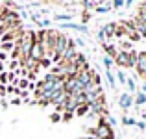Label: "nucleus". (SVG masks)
<instances>
[{
    "instance_id": "obj_1",
    "label": "nucleus",
    "mask_w": 146,
    "mask_h": 139,
    "mask_svg": "<svg viewBox=\"0 0 146 139\" xmlns=\"http://www.w3.org/2000/svg\"><path fill=\"white\" fill-rule=\"evenodd\" d=\"M137 63V52L135 50H118L117 57H115V65L124 69H135Z\"/></svg>"
},
{
    "instance_id": "obj_2",
    "label": "nucleus",
    "mask_w": 146,
    "mask_h": 139,
    "mask_svg": "<svg viewBox=\"0 0 146 139\" xmlns=\"http://www.w3.org/2000/svg\"><path fill=\"white\" fill-rule=\"evenodd\" d=\"M89 134H94L98 139H115V132L106 122V117H98V124L89 130Z\"/></svg>"
},
{
    "instance_id": "obj_3",
    "label": "nucleus",
    "mask_w": 146,
    "mask_h": 139,
    "mask_svg": "<svg viewBox=\"0 0 146 139\" xmlns=\"http://www.w3.org/2000/svg\"><path fill=\"white\" fill-rule=\"evenodd\" d=\"M93 69H85V71H80L78 74H76V78H78V82L82 84L83 91L89 89V87H93Z\"/></svg>"
},
{
    "instance_id": "obj_4",
    "label": "nucleus",
    "mask_w": 146,
    "mask_h": 139,
    "mask_svg": "<svg viewBox=\"0 0 146 139\" xmlns=\"http://www.w3.org/2000/svg\"><path fill=\"white\" fill-rule=\"evenodd\" d=\"M46 56V50H44V45L43 43H33L32 46V50H30V57H32L33 61H37L39 63L43 57Z\"/></svg>"
},
{
    "instance_id": "obj_5",
    "label": "nucleus",
    "mask_w": 146,
    "mask_h": 139,
    "mask_svg": "<svg viewBox=\"0 0 146 139\" xmlns=\"http://www.w3.org/2000/svg\"><path fill=\"white\" fill-rule=\"evenodd\" d=\"M135 71L139 76L146 78V50L137 52V63H135Z\"/></svg>"
},
{
    "instance_id": "obj_6",
    "label": "nucleus",
    "mask_w": 146,
    "mask_h": 139,
    "mask_svg": "<svg viewBox=\"0 0 146 139\" xmlns=\"http://www.w3.org/2000/svg\"><path fill=\"white\" fill-rule=\"evenodd\" d=\"M59 28L63 30H74V32H80V33H87L89 32V28H87V24H74V22H59Z\"/></svg>"
},
{
    "instance_id": "obj_7",
    "label": "nucleus",
    "mask_w": 146,
    "mask_h": 139,
    "mask_svg": "<svg viewBox=\"0 0 146 139\" xmlns=\"http://www.w3.org/2000/svg\"><path fill=\"white\" fill-rule=\"evenodd\" d=\"M118 106H120L124 111H128L129 108L133 106V95H129V93H122V95L118 96Z\"/></svg>"
},
{
    "instance_id": "obj_8",
    "label": "nucleus",
    "mask_w": 146,
    "mask_h": 139,
    "mask_svg": "<svg viewBox=\"0 0 146 139\" xmlns=\"http://www.w3.org/2000/svg\"><path fill=\"white\" fill-rule=\"evenodd\" d=\"M74 67L78 69V72H80V71H85V69H91L87 57L83 56V54H80V52H78V56H76V59H74Z\"/></svg>"
},
{
    "instance_id": "obj_9",
    "label": "nucleus",
    "mask_w": 146,
    "mask_h": 139,
    "mask_svg": "<svg viewBox=\"0 0 146 139\" xmlns=\"http://www.w3.org/2000/svg\"><path fill=\"white\" fill-rule=\"evenodd\" d=\"M131 22H133V28H135V32L141 35V39H146V24H144V22L141 21L139 17H135Z\"/></svg>"
},
{
    "instance_id": "obj_10",
    "label": "nucleus",
    "mask_w": 146,
    "mask_h": 139,
    "mask_svg": "<svg viewBox=\"0 0 146 139\" xmlns=\"http://www.w3.org/2000/svg\"><path fill=\"white\" fill-rule=\"evenodd\" d=\"M104 32V35L107 37V39H111V37H115V30H117V22H107V24H104L102 28H100Z\"/></svg>"
},
{
    "instance_id": "obj_11",
    "label": "nucleus",
    "mask_w": 146,
    "mask_h": 139,
    "mask_svg": "<svg viewBox=\"0 0 146 139\" xmlns=\"http://www.w3.org/2000/svg\"><path fill=\"white\" fill-rule=\"evenodd\" d=\"M102 48H104V52H106V56H109V57H117V54H118V48H117V45H111V43H104L102 45Z\"/></svg>"
},
{
    "instance_id": "obj_12",
    "label": "nucleus",
    "mask_w": 146,
    "mask_h": 139,
    "mask_svg": "<svg viewBox=\"0 0 146 139\" xmlns=\"http://www.w3.org/2000/svg\"><path fill=\"white\" fill-rule=\"evenodd\" d=\"M76 108H78V102H76V98L72 95L67 96V100H65V111H70V113H74Z\"/></svg>"
},
{
    "instance_id": "obj_13",
    "label": "nucleus",
    "mask_w": 146,
    "mask_h": 139,
    "mask_svg": "<svg viewBox=\"0 0 146 139\" xmlns=\"http://www.w3.org/2000/svg\"><path fill=\"white\" fill-rule=\"evenodd\" d=\"M74 115H78V117H85V115H89V104H78Z\"/></svg>"
},
{
    "instance_id": "obj_14",
    "label": "nucleus",
    "mask_w": 146,
    "mask_h": 139,
    "mask_svg": "<svg viewBox=\"0 0 146 139\" xmlns=\"http://www.w3.org/2000/svg\"><path fill=\"white\" fill-rule=\"evenodd\" d=\"M54 21L56 22H72V15L70 13H56Z\"/></svg>"
},
{
    "instance_id": "obj_15",
    "label": "nucleus",
    "mask_w": 146,
    "mask_h": 139,
    "mask_svg": "<svg viewBox=\"0 0 146 139\" xmlns=\"http://www.w3.org/2000/svg\"><path fill=\"white\" fill-rule=\"evenodd\" d=\"M113 9V7H111V4H96V6H94V11H96V13H109V11Z\"/></svg>"
},
{
    "instance_id": "obj_16",
    "label": "nucleus",
    "mask_w": 146,
    "mask_h": 139,
    "mask_svg": "<svg viewBox=\"0 0 146 139\" xmlns=\"http://www.w3.org/2000/svg\"><path fill=\"white\" fill-rule=\"evenodd\" d=\"M102 63H104V67H106V71H113V65H115V59H113V57L104 56L102 57Z\"/></svg>"
},
{
    "instance_id": "obj_17",
    "label": "nucleus",
    "mask_w": 146,
    "mask_h": 139,
    "mask_svg": "<svg viewBox=\"0 0 146 139\" xmlns=\"http://www.w3.org/2000/svg\"><path fill=\"white\" fill-rule=\"evenodd\" d=\"M106 78H107V84H109V87H111V89H115V87H117V80H115L113 71H106Z\"/></svg>"
},
{
    "instance_id": "obj_18",
    "label": "nucleus",
    "mask_w": 146,
    "mask_h": 139,
    "mask_svg": "<svg viewBox=\"0 0 146 139\" xmlns=\"http://www.w3.org/2000/svg\"><path fill=\"white\" fill-rule=\"evenodd\" d=\"M30 86H32V82H30L28 78H21V80L17 82V87H19L21 91H26V89H30Z\"/></svg>"
},
{
    "instance_id": "obj_19",
    "label": "nucleus",
    "mask_w": 146,
    "mask_h": 139,
    "mask_svg": "<svg viewBox=\"0 0 146 139\" xmlns=\"http://www.w3.org/2000/svg\"><path fill=\"white\" fill-rule=\"evenodd\" d=\"M133 104H135V106H143V104H146V95L144 93H137V95L133 96Z\"/></svg>"
},
{
    "instance_id": "obj_20",
    "label": "nucleus",
    "mask_w": 146,
    "mask_h": 139,
    "mask_svg": "<svg viewBox=\"0 0 146 139\" xmlns=\"http://www.w3.org/2000/svg\"><path fill=\"white\" fill-rule=\"evenodd\" d=\"M126 86H128V91H129V95H133V93H135L137 86H135V80H133V78H128V80H126Z\"/></svg>"
},
{
    "instance_id": "obj_21",
    "label": "nucleus",
    "mask_w": 146,
    "mask_h": 139,
    "mask_svg": "<svg viewBox=\"0 0 146 139\" xmlns=\"http://www.w3.org/2000/svg\"><path fill=\"white\" fill-rule=\"evenodd\" d=\"M122 124H124V126H135L137 121L133 117H128V115H126V117H122Z\"/></svg>"
},
{
    "instance_id": "obj_22",
    "label": "nucleus",
    "mask_w": 146,
    "mask_h": 139,
    "mask_svg": "<svg viewBox=\"0 0 146 139\" xmlns=\"http://www.w3.org/2000/svg\"><path fill=\"white\" fill-rule=\"evenodd\" d=\"M50 65H52V59H50V57H46V56H44L43 59L39 61V69H48Z\"/></svg>"
},
{
    "instance_id": "obj_23",
    "label": "nucleus",
    "mask_w": 146,
    "mask_h": 139,
    "mask_svg": "<svg viewBox=\"0 0 146 139\" xmlns=\"http://www.w3.org/2000/svg\"><path fill=\"white\" fill-rule=\"evenodd\" d=\"M83 7L85 9H94V6H96V0H82Z\"/></svg>"
},
{
    "instance_id": "obj_24",
    "label": "nucleus",
    "mask_w": 146,
    "mask_h": 139,
    "mask_svg": "<svg viewBox=\"0 0 146 139\" xmlns=\"http://www.w3.org/2000/svg\"><path fill=\"white\" fill-rule=\"evenodd\" d=\"M117 78H118V82H120V84H126L128 76L124 74V71H120V69H118V71H117Z\"/></svg>"
},
{
    "instance_id": "obj_25",
    "label": "nucleus",
    "mask_w": 146,
    "mask_h": 139,
    "mask_svg": "<svg viewBox=\"0 0 146 139\" xmlns=\"http://www.w3.org/2000/svg\"><path fill=\"white\" fill-rule=\"evenodd\" d=\"M37 24H39L41 28H44V30H46L48 26L52 24V21H50V19H43V21H39V22H37Z\"/></svg>"
},
{
    "instance_id": "obj_26",
    "label": "nucleus",
    "mask_w": 146,
    "mask_h": 139,
    "mask_svg": "<svg viewBox=\"0 0 146 139\" xmlns=\"http://www.w3.org/2000/svg\"><path fill=\"white\" fill-rule=\"evenodd\" d=\"M128 39L131 41V43H135V41H141V35H139L137 32H131V33L128 35Z\"/></svg>"
},
{
    "instance_id": "obj_27",
    "label": "nucleus",
    "mask_w": 146,
    "mask_h": 139,
    "mask_svg": "<svg viewBox=\"0 0 146 139\" xmlns=\"http://www.w3.org/2000/svg\"><path fill=\"white\" fill-rule=\"evenodd\" d=\"M93 86H102V78L96 72H93Z\"/></svg>"
},
{
    "instance_id": "obj_28",
    "label": "nucleus",
    "mask_w": 146,
    "mask_h": 139,
    "mask_svg": "<svg viewBox=\"0 0 146 139\" xmlns=\"http://www.w3.org/2000/svg\"><path fill=\"white\" fill-rule=\"evenodd\" d=\"M72 117H74V113H70V111H63V115H61V121L67 122V121H70Z\"/></svg>"
},
{
    "instance_id": "obj_29",
    "label": "nucleus",
    "mask_w": 146,
    "mask_h": 139,
    "mask_svg": "<svg viewBox=\"0 0 146 139\" xmlns=\"http://www.w3.org/2000/svg\"><path fill=\"white\" fill-rule=\"evenodd\" d=\"M111 7H115V9H120V7H124V0H113Z\"/></svg>"
},
{
    "instance_id": "obj_30",
    "label": "nucleus",
    "mask_w": 146,
    "mask_h": 139,
    "mask_svg": "<svg viewBox=\"0 0 146 139\" xmlns=\"http://www.w3.org/2000/svg\"><path fill=\"white\" fill-rule=\"evenodd\" d=\"M0 48H2V50H13L15 43H0Z\"/></svg>"
},
{
    "instance_id": "obj_31",
    "label": "nucleus",
    "mask_w": 146,
    "mask_h": 139,
    "mask_svg": "<svg viewBox=\"0 0 146 139\" xmlns=\"http://www.w3.org/2000/svg\"><path fill=\"white\" fill-rule=\"evenodd\" d=\"M50 121H52V122H59L61 121V113H57V111L52 113V115H50Z\"/></svg>"
},
{
    "instance_id": "obj_32",
    "label": "nucleus",
    "mask_w": 146,
    "mask_h": 139,
    "mask_svg": "<svg viewBox=\"0 0 146 139\" xmlns=\"http://www.w3.org/2000/svg\"><path fill=\"white\" fill-rule=\"evenodd\" d=\"M0 84H2V86L7 84V72H0Z\"/></svg>"
},
{
    "instance_id": "obj_33",
    "label": "nucleus",
    "mask_w": 146,
    "mask_h": 139,
    "mask_svg": "<svg viewBox=\"0 0 146 139\" xmlns=\"http://www.w3.org/2000/svg\"><path fill=\"white\" fill-rule=\"evenodd\" d=\"M120 46H122V50H133V48H131V43H129V41H124V43H122Z\"/></svg>"
},
{
    "instance_id": "obj_34",
    "label": "nucleus",
    "mask_w": 146,
    "mask_h": 139,
    "mask_svg": "<svg viewBox=\"0 0 146 139\" xmlns=\"http://www.w3.org/2000/svg\"><path fill=\"white\" fill-rule=\"evenodd\" d=\"M135 126H137L139 130H146V122H144V121H137V124H135Z\"/></svg>"
},
{
    "instance_id": "obj_35",
    "label": "nucleus",
    "mask_w": 146,
    "mask_h": 139,
    "mask_svg": "<svg viewBox=\"0 0 146 139\" xmlns=\"http://www.w3.org/2000/svg\"><path fill=\"white\" fill-rule=\"evenodd\" d=\"M87 21H89V13H87V11H83V13H82V22L85 24Z\"/></svg>"
},
{
    "instance_id": "obj_36",
    "label": "nucleus",
    "mask_w": 146,
    "mask_h": 139,
    "mask_svg": "<svg viewBox=\"0 0 146 139\" xmlns=\"http://www.w3.org/2000/svg\"><path fill=\"white\" fill-rule=\"evenodd\" d=\"M6 86H2V84H0V96H6Z\"/></svg>"
},
{
    "instance_id": "obj_37",
    "label": "nucleus",
    "mask_w": 146,
    "mask_h": 139,
    "mask_svg": "<svg viewBox=\"0 0 146 139\" xmlns=\"http://www.w3.org/2000/svg\"><path fill=\"white\" fill-rule=\"evenodd\" d=\"M131 4H133V0H124V7H131Z\"/></svg>"
},
{
    "instance_id": "obj_38",
    "label": "nucleus",
    "mask_w": 146,
    "mask_h": 139,
    "mask_svg": "<svg viewBox=\"0 0 146 139\" xmlns=\"http://www.w3.org/2000/svg\"><path fill=\"white\" fill-rule=\"evenodd\" d=\"M6 57H7V54H6V52H0V61H4Z\"/></svg>"
},
{
    "instance_id": "obj_39",
    "label": "nucleus",
    "mask_w": 146,
    "mask_h": 139,
    "mask_svg": "<svg viewBox=\"0 0 146 139\" xmlns=\"http://www.w3.org/2000/svg\"><path fill=\"white\" fill-rule=\"evenodd\" d=\"M21 102H22L21 98H11V104H21Z\"/></svg>"
},
{
    "instance_id": "obj_40",
    "label": "nucleus",
    "mask_w": 146,
    "mask_h": 139,
    "mask_svg": "<svg viewBox=\"0 0 146 139\" xmlns=\"http://www.w3.org/2000/svg\"><path fill=\"white\" fill-rule=\"evenodd\" d=\"M141 93H144V95H146V82L143 84V87H141Z\"/></svg>"
},
{
    "instance_id": "obj_41",
    "label": "nucleus",
    "mask_w": 146,
    "mask_h": 139,
    "mask_svg": "<svg viewBox=\"0 0 146 139\" xmlns=\"http://www.w3.org/2000/svg\"><path fill=\"white\" fill-rule=\"evenodd\" d=\"M4 2H6V4H9V6H13V4H15V0H4Z\"/></svg>"
},
{
    "instance_id": "obj_42",
    "label": "nucleus",
    "mask_w": 146,
    "mask_h": 139,
    "mask_svg": "<svg viewBox=\"0 0 146 139\" xmlns=\"http://www.w3.org/2000/svg\"><path fill=\"white\" fill-rule=\"evenodd\" d=\"M0 72H4V63L0 61Z\"/></svg>"
}]
</instances>
